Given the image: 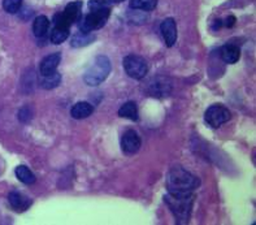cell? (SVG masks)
<instances>
[{
	"label": "cell",
	"mask_w": 256,
	"mask_h": 225,
	"mask_svg": "<svg viewBox=\"0 0 256 225\" xmlns=\"http://www.w3.org/2000/svg\"><path fill=\"white\" fill-rule=\"evenodd\" d=\"M199 185H200V181L198 177L181 166H174L166 174V189L169 192L188 194V192H194Z\"/></svg>",
	"instance_id": "1"
},
{
	"label": "cell",
	"mask_w": 256,
	"mask_h": 225,
	"mask_svg": "<svg viewBox=\"0 0 256 225\" xmlns=\"http://www.w3.org/2000/svg\"><path fill=\"white\" fill-rule=\"evenodd\" d=\"M166 203L169 207L170 212L174 216L176 222L178 224H186L192 215V204H194V196L192 192L188 194H176V192H168L166 196Z\"/></svg>",
	"instance_id": "2"
},
{
	"label": "cell",
	"mask_w": 256,
	"mask_h": 225,
	"mask_svg": "<svg viewBox=\"0 0 256 225\" xmlns=\"http://www.w3.org/2000/svg\"><path fill=\"white\" fill-rule=\"evenodd\" d=\"M110 73V62L107 56L99 55L90 64L86 72H84V80L88 86H98L102 82L107 80Z\"/></svg>",
	"instance_id": "3"
},
{
	"label": "cell",
	"mask_w": 256,
	"mask_h": 225,
	"mask_svg": "<svg viewBox=\"0 0 256 225\" xmlns=\"http://www.w3.org/2000/svg\"><path fill=\"white\" fill-rule=\"evenodd\" d=\"M110 8H107V10H95V12H88L86 16L81 17V20L78 21V26H80V30L81 32H84V33H91L94 30L100 29L106 25L107 22L108 17H110Z\"/></svg>",
	"instance_id": "4"
},
{
	"label": "cell",
	"mask_w": 256,
	"mask_h": 225,
	"mask_svg": "<svg viewBox=\"0 0 256 225\" xmlns=\"http://www.w3.org/2000/svg\"><path fill=\"white\" fill-rule=\"evenodd\" d=\"M124 69L129 77L134 80H142L146 77L147 72H148V66L147 62L143 59L142 56L132 54L128 55L124 59Z\"/></svg>",
	"instance_id": "5"
},
{
	"label": "cell",
	"mask_w": 256,
	"mask_h": 225,
	"mask_svg": "<svg viewBox=\"0 0 256 225\" xmlns=\"http://www.w3.org/2000/svg\"><path fill=\"white\" fill-rule=\"evenodd\" d=\"M232 114L226 107L221 104H214L206 111L204 120L208 125L214 129L220 128L221 125L230 120Z\"/></svg>",
	"instance_id": "6"
},
{
	"label": "cell",
	"mask_w": 256,
	"mask_h": 225,
	"mask_svg": "<svg viewBox=\"0 0 256 225\" xmlns=\"http://www.w3.org/2000/svg\"><path fill=\"white\" fill-rule=\"evenodd\" d=\"M140 137L133 129H129L122 134L121 137V148L125 155H134L140 148Z\"/></svg>",
	"instance_id": "7"
},
{
	"label": "cell",
	"mask_w": 256,
	"mask_h": 225,
	"mask_svg": "<svg viewBox=\"0 0 256 225\" xmlns=\"http://www.w3.org/2000/svg\"><path fill=\"white\" fill-rule=\"evenodd\" d=\"M8 203L14 211L24 212L32 206V199L20 192H10L8 194Z\"/></svg>",
	"instance_id": "8"
},
{
	"label": "cell",
	"mask_w": 256,
	"mask_h": 225,
	"mask_svg": "<svg viewBox=\"0 0 256 225\" xmlns=\"http://www.w3.org/2000/svg\"><path fill=\"white\" fill-rule=\"evenodd\" d=\"M60 62H62V55H60V52H55L46 56L44 59L40 62V66H39L40 76H50L52 73H55Z\"/></svg>",
	"instance_id": "9"
},
{
	"label": "cell",
	"mask_w": 256,
	"mask_h": 225,
	"mask_svg": "<svg viewBox=\"0 0 256 225\" xmlns=\"http://www.w3.org/2000/svg\"><path fill=\"white\" fill-rule=\"evenodd\" d=\"M162 38L166 40V44L168 47H172L177 40V26L173 18H166L160 25Z\"/></svg>",
	"instance_id": "10"
},
{
	"label": "cell",
	"mask_w": 256,
	"mask_h": 225,
	"mask_svg": "<svg viewBox=\"0 0 256 225\" xmlns=\"http://www.w3.org/2000/svg\"><path fill=\"white\" fill-rule=\"evenodd\" d=\"M94 112V107L88 103V102H78L70 110L72 118L76 120H82V118H88Z\"/></svg>",
	"instance_id": "11"
},
{
	"label": "cell",
	"mask_w": 256,
	"mask_h": 225,
	"mask_svg": "<svg viewBox=\"0 0 256 225\" xmlns=\"http://www.w3.org/2000/svg\"><path fill=\"white\" fill-rule=\"evenodd\" d=\"M240 58V50L234 44H226L221 48V59L226 64H236Z\"/></svg>",
	"instance_id": "12"
},
{
	"label": "cell",
	"mask_w": 256,
	"mask_h": 225,
	"mask_svg": "<svg viewBox=\"0 0 256 225\" xmlns=\"http://www.w3.org/2000/svg\"><path fill=\"white\" fill-rule=\"evenodd\" d=\"M50 28V21L46 16H38L32 22V33L36 38H42L47 34Z\"/></svg>",
	"instance_id": "13"
},
{
	"label": "cell",
	"mask_w": 256,
	"mask_h": 225,
	"mask_svg": "<svg viewBox=\"0 0 256 225\" xmlns=\"http://www.w3.org/2000/svg\"><path fill=\"white\" fill-rule=\"evenodd\" d=\"M14 174H16L17 178H18L22 184H25V185H32L36 180V174H34L26 166H17L16 170H14Z\"/></svg>",
	"instance_id": "14"
},
{
	"label": "cell",
	"mask_w": 256,
	"mask_h": 225,
	"mask_svg": "<svg viewBox=\"0 0 256 225\" xmlns=\"http://www.w3.org/2000/svg\"><path fill=\"white\" fill-rule=\"evenodd\" d=\"M118 116L120 118H129L132 121L138 120V108L134 102H126L125 104L121 106V108L118 110Z\"/></svg>",
	"instance_id": "15"
},
{
	"label": "cell",
	"mask_w": 256,
	"mask_h": 225,
	"mask_svg": "<svg viewBox=\"0 0 256 225\" xmlns=\"http://www.w3.org/2000/svg\"><path fill=\"white\" fill-rule=\"evenodd\" d=\"M95 40V36L91 33H84V32H80V33L76 34L73 36V40H72V47H84V46H88L90 44L91 42H94Z\"/></svg>",
	"instance_id": "16"
},
{
	"label": "cell",
	"mask_w": 256,
	"mask_h": 225,
	"mask_svg": "<svg viewBox=\"0 0 256 225\" xmlns=\"http://www.w3.org/2000/svg\"><path fill=\"white\" fill-rule=\"evenodd\" d=\"M69 36V29L68 28H62V26H55L54 25V29L51 32V36L50 40L54 44H62V42L68 40Z\"/></svg>",
	"instance_id": "17"
},
{
	"label": "cell",
	"mask_w": 256,
	"mask_h": 225,
	"mask_svg": "<svg viewBox=\"0 0 256 225\" xmlns=\"http://www.w3.org/2000/svg\"><path fill=\"white\" fill-rule=\"evenodd\" d=\"M158 6V0H130V8L138 10H154Z\"/></svg>",
	"instance_id": "18"
},
{
	"label": "cell",
	"mask_w": 256,
	"mask_h": 225,
	"mask_svg": "<svg viewBox=\"0 0 256 225\" xmlns=\"http://www.w3.org/2000/svg\"><path fill=\"white\" fill-rule=\"evenodd\" d=\"M62 81V76L58 72L52 73L50 76H40V86L44 88H54L60 84Z\"/></svg>",
	"instance_id": "19"
},
{
	"label": "cell",
	"mask_w": 256,
	"mask_h": 225,
	"mask_svg": "<svg viewBox=\"0 0 256 225\" xmlns=\"http://www.w3.org/2000/svg\"><path fill=\"white\" fill-rule=\"evenodd\" d=\"M22 7V0H3V8L6 14H17Z\"/></svg>",
	"instance_id": "20"
},
{
	"label": "cell",
	"mask_w": 256,
	"mask_h": 225,
	"mask_svg": "<svg viewBox=\"0 0 256 225\" xmlns=\"http://www.w3.org/2000/svg\"><path fill=\"white\" fill-rule=\"evenodd\" d=\"M88 10L90 12H95V10H102L110 8L107 0H90L88 4Z\"/></svg>",
	"instance_id": "21"
},
{
	"label": "cell",
	"mask_w": 256,
	"mask_h": 225,
	"mask_svg": "<svg viewBox=\"0 0 256 225\" xmlns=\"http://www.w3.org/2000/svg\"><path fill=\"white\" fill-rule=\"evenodd\" d=\"M28 111H29V108L25 107V108H22V110H21V111L18 112L20 121H24V122H25V121L29 120V118H30V114Z\"/></svg>",
	"instance_id": "22"
},
{
	"label": "cell",
	"mask_w": 256,
	"mask_h": 225,
	"mask_svg": "<svg viewBox=\"0 0 256 225\" xmlns=\"http://www.w3.org/2000/svg\"><path fill=\"white\" fill-rule=\"evenodd\" d=\"M225 21H226V22H225V26H226V28H232L234 25V22H236V17H233V16L228 17V18Z\"/></svg>",
	"instance_id": "23"
},
{
	"label": "cell",
	"mask_w": 256,
	"mask_h": 225,
	"mask_svg": "<svg viewBox=\"0 0 256 225\" xmlns=\"http://www.w3.org/2000/svg\"><path fill=\"white\" fill-rule=\"evenodd\" d=\"M110 3H121V2H124V0H108Z\"/></svg>",
	"instance_id": "24"
}]
</instances>
